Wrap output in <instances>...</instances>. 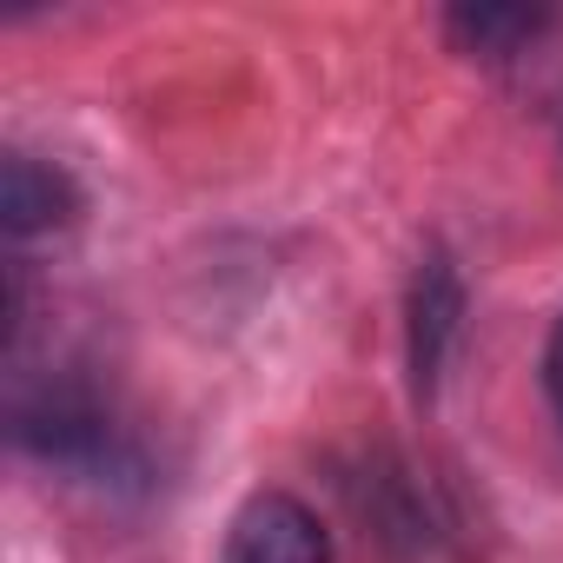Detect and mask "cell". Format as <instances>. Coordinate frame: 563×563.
<instances>
[{"label": "cell", "mask_w": 563, "mask_h": 563, "mask_svg": "<svg viewBox=\"0 0 563 563\" xmlns=\"http://www.w3.org/2000/svg\"><path fill=\"white\" fill-rule=\"evenodd\" d=\"M225 563H339L325 523L286 497V490H258L239 504L232 530H225Z\"/></svg>", "instance_id": "cell-1"}, {"label": "cell", "mask_w": 563, "mask_h": 563, "mask_svg": "<svg viewBox=\"0 0 563 563\" xmlns=\"http://www.w3.org/2000/svg\"><path fill=\"white\" fill-rule=\"evenodd\" d=\"M537 27H543V14H523V8H477V14L464 8V14H451V34H457L471 54H490V60L510 54L517 41H530Z\"/></svg>", "instance_id": "cell-4"}, {"label": "cell", "mask_w": 563, "mask_h": 563, "mask_svg": "<svg viewBox=\"0 0 563 563\" xmlns=\"http://www.w3.org/2000/svg\"><path fill=\"white\" fill-rule=\"evenodd\" d=\"M457 312H464L457 272H451L444 258H424L418 286H411V372H418V385L438 378L444 345H451V332H457Z\"/></svg>", "instance_id": "cell-3"}, {"label": "cell", "mask_w": 563, "mask_h": 563, "mask_svg": "<svg viewBox=\"0 0 563 563\" xmlns=\"http://www.w3.org/2000/svg\"><path fill=\"white\" fill-rule=\"evenodd\" d=\"M74 206H80V199H74V179H67L60 166L34 159V153H14L8 173H0V219H8L14 239L47 232V225H67Z\"/></svg>", "instance_id": "cell-2"}, {"label": "cell", "mask_w": 563, "mask_h": 563, "mask_svg": "<svg viewBox=\"0 0 563 563\" xmlns=\"http://www.w3.org/2000/svg\"><path fill=\"white\" fill-rule=\"evenodd\" d=\"M543 385H550V405L563 418V325L550 332V352H543Z\"/></svg>", "instance_id": "cell-5"}]
</instances>
